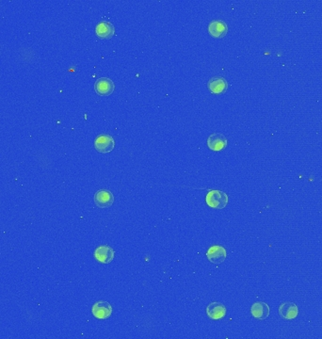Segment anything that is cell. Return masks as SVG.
Masks as SVG:
<instances>
[{"label": "cell", "mask_w": 322, "mask_h": 339, "mask_svg": "<svg viewBox=\"0 0 322 339\" xmlns=\"http://www.w3.org/2000/svg\"><path fill=\"white\" fill-rule=\"evenodd\" d=\"M228 195L222 190H209L205 196L206 205L214 209H223L228 204Z\"/></svg>", "instance_id": "cell-1"}, {"label": "cell", "mask_w": 322, "mask_h": 339, "mask_svg": "<svg viewBox=\"0 0 322 339\" xmlns=\"http://www.w3.org/2000/svg\"><path fill=\"white\" fill-rule=\"evenodd\" d=\"M115 142L111 135L102 134L95 138L94 140V148L101 154H108L114 149Z\"/></svg>", "instance_id": "cell-2"}, {"label": "cell", "mask_w": 322, "mask_h": 339, "mask_svg": "<svg viewBox=\"0 0 322 339\" xmlns=\"http://www.w3.org/2000/svg\"><path fill=\"white\" fill-rule=\"evenodd\" d=\"M91 314L96 319H109L112 314V306H111V303L108 301H99L92 305Z\"/></svg>", "instance_id": "cell-3"}, {"label": "cell", "mask_w": 322, "mask_h": 339, "mask_svg": "<svg viewBox=\"0 0 322 339\" xmlns=\"http://www.w3.org/2000/svg\"><path fill=\"white\" fill-rule=\"evenodd\" d=\"M115 252L109 245H101L94 251V258L101 264H110L114 259Z\"/></svg>", "instance_id": "cell-4"}, {"label": "cell", "mask_w": 322, "mask_h": 339, "mask_svg": "<svg viewBox=\"0 0 322 339\" xmlns=\"http://www.w3.org/2000/svg\"><path fill=\"white\" fill-rule=\"evenodd\" d=\"M207 145L214 152H220L226 148L227 138L222 133H213L207 139Z\"/></svg>", "instance_id": "cell-5"}, {"label": "cell", "mask_w": 322, "mask_h": 339, "mask_svg": "<svg viewBox=\"0 0 322 339\" xmlns=\"http://www.w3.org/2000/svg\"><path fill=\"white\" fill-rule=\"evenodd\" d=\"M227 256V252L224 247L221 245H213L206 252V257L213 264H221L224 262Z\"/></svg>", "instance_id": "cell-6"}, {"label": "cell", "mask_w": 322, "mask_h": 339, "mask_svg": "<svg viewBox=\"0 0 322 339\" xmlns=\"http://www.w3.org/2000/svg\"><path fill=\"white\" fill-rule=\"evenodd\" d=\"M115 85L111 78L108 77H100L96 80L94 84V90L97 94L102 96L111 95L114 92Z\"/></svg>", "instance_id": "cell-7"}, {"label": "cell", "mask_w": 322, "mask_h": 339, "mask_svg": "<svg viewBox=\"0 0 322 339\" xmlns=\"http://www.w3.org/2000/svg\"><path fill=\"white\" fill-rule=\"evenodd\" d=\"M94 203L100 208L111 207L114 203V196L108 189H100L94 195Z\"/></svg>", "instance_id": "cell-8"}, {"label": "cell", "mask_w": 322, "mask_h": 339, "mask_svg": "<svg viewBox=\"0 0 322 339\" xmlns=\"http://www.w3.org/2000/svg\"><path fill=\"white\" fill-rule=\"evenodd\" d=\"M95 33L96 35L103 40H109L115 34V28L108 21H102L98 23L95 27Z\"/></svg>", "instance_id": "cell-9"}, {"label": "cell", "mask_w": 322, "mask_h": 339, "mask_svg": "<svg viewBox=\"0 0 322 339\" xmlns=\"http://www.w3.org/2000/svg\"><path fill=\"white\" fill-rule=\"evenodd\" d=\"M279 315L282 319L291 320L296 319L299 315V308L296 303L291 301L282 302L279 307Z\"/></svg>", "instance_id": "cell-10"}, {"label": "cell", "mask_w": 322, "mask_h": 339, "mask_svg": "<svg viewBox=\"0 0 322 339\" xmlns=\"http://www.w3.org/2000/svg\"><path fill=\"white\" fill-rule=\"evenodd\" d=\"M206 315L209 319L213 320H220L223 319L226 315V307L222 302L214 301L208 304L206 307Z\"/></svg>", "instance_id": "cell-11"}, {"label": "cell", "mask_w": 322, "mask_h": 339, "mask_svg": "<svg viewBox=\"0 0 322 339\" xmlns=\"http://www.w3.org/2000/svg\"><path fill=\"white\" fill-rule=\"evenodd\" d=\"M208 32L212 37L220 39L226 36L228 32V27L224 21H212L208 25Z\"/></svg>", "instance_id": "cell-12"}, {"label": "cell", "mask_w": 322, "mask_h": 339, "mask_svg": "<svg viewBox=\"0 0 322 339\" xmlns=\"http://www.w3.org/2000/svg\"><path fill=\"white\" fill-rule=\"evenodd\" d=\"M208 90L214 94H222L227 91L228 83L221 76L212 77L211 79L207 83Z\"/></svg>", "instance_id": "cell-13"}, {"label": "cell", "mask_w": 322, "mask_h": 339, "mask_svg": "<svg viewBox=\"0 0 322 339\" xmlns=\"http://www.w3.org/2000/svg\"><path fill=\"white\" fill-rule=\"evenodd\" d=\"M251 313L253 318L259 320L266 319L270 316V307L266 302H254L251 307Z\"/></svg>", "instance_id": "cell-14"}]
</instances>
